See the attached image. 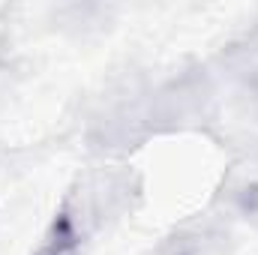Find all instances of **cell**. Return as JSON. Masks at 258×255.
<instances>
[{"instance_id":"obj_1","label":"cell","mask_w":258,"mask_h":255,"mask_svg":"<svg viewBox=\"0 0 258 255\" xmlns=\"http://www.w3.org/2000/svg\"><path fill=\"white\" fill-rule=\"evenodd\" d=\"M39 255H78V243H75V237H60V240H51L45 249Z\"/></svg>"}]
</instances>
